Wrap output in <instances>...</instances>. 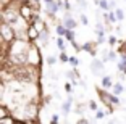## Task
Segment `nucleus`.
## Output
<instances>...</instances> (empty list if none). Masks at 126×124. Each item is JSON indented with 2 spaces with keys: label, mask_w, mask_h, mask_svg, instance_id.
Returning <instances> with one entry per match:
<instances>
[{
  "label": "nucleus",
  "mask_w": 126,
  "mask_h": 124,
  "mask_svg": "<svg viewBox=\"0 0 126 124\" xmlns=\"http://www.w3.org/2000/svg\"><path fill=\"white\" fill-rule=\"evenodd\" d=\"M97 95H99V98L102 100V103H104V105L108 108L107 110L108 113H111V111H113V110L120 105V102H121V100L118 98V95H115L113 92H108L107 89L97 87Z\"/></svg>",
  "instance_id": "nucleus-1"
},
{
  "label": "nucleus",
  "mask_w": 126,
  "mask_h": 124,
  "mask_svg": "<svg viewBox=\"0 0 126 124\" xmlns=\"http://www.w3.org/2000/svg\"><path fill=\"white\" fill-rule=\"evenodd\" d=\"M18 11H19V16H21L24 21L29 24L36 16H39V8H36L31 2H24V3H19L18 7Z\"/></svg>",
  "instance_id": "nucleus-2"
},
{
  "label": "nucleus",
  "mask_w": 126,
  "mask_h": 124,
  "mask_svg": "<svg viewBox=\"0 0 126 124\" xmlns=\"http://www.w3.org/2000/svg\"><path fill=\"white\" fill-rule=\"evenodd\" d=\"M0 37H2L3 42L11 44L16 39V31L13 28V24H10L7 21H0Z\"/></svg>",
  "instance_id": "nucleus-3"
},
{
  "label": "nucleus",
  "mask_w": 126,
  "mask_h": 124,
  "mask_svg": "<svg viewBox=\"0 0 126 124\" xmlns=\"http://www.w3.org/2000/svg\"><path fill=\"white\" fill-rule=\"evenodd\" d=\"M42 56H41V50L37 47V42H31V47L28 50V65L32 66H41Z\"/></svg>",
  "instance_id": "nucleus-4"
},
{
  "label": "nucleus",
  "mask_w": 126,
  "mask_h": 124,
  "mask_svg": "<svg viewBox=\"0 0 126 124\" xmlns=\"http://www.w3.org/2000/svg\"><path fill=\"white\" fill-rule=\"evenodd\" d=\"M58 10H60V7L57 5V2L53 0V2H48V3H45V13H47L48 16L52 19H55V15L58 13Z\"/></svg>",
  "instance_id": "nucleus-5"
},
{
  "label": "nucleus",
  "mask_w": 126,
  "mask_h": 124,
  "mask_svg": "<svg viewBox=\"0 0 126 124\" xmlns=\"http://www.w3.org/2000/svg\"><path fill=\"white\" fill-rule=\"evenodd\" d=\"M63 26L66 28V29H76V26H78V21L70 15V11L65 13V18H63Z\"/></svg>",
  "instance_id": "nucleus-6"
},
{
  "label": "nucleus",
  "mask_w": 126,
  "mask_h": 124,
  "mask_svg": "<svg viewBox=\"0 0 126 124\" xmlns=\"http://www.w3.org/2000/svg\"><path fill=\"white\" fill-rule=\"evenodd\" d=\"M37 37H39V31H37L32 24H28V28H26V39L29 40V42H37Z\"/></svg>",
  "instance_id": "nucleus-7"
},
{
  "label": "nucleus",
  "mask_w": 126,
  "mask_h": 124,
  "mask_svg": "<svg viewBox=\"0 0 126 124\" xmlns=\"http://www.w3.org/2000/svg\"><path fill=\"white\" fill-rule=\"evenodd\" d=\"M97 45H99L97 42H86V44L81 45V52H87V53H91L92 56H95L97 55V50H95Z\"/></svg>",
  "instance_id": "nucleus-8"
},
{
  "label": "nucleus",
  "mask_w": 126,
  "mask_h": 124,
  "mask_svg": "<svg viewBox=\"0 0 126 124\" xmlns=\"http://www.w3.org/2000/svg\"><path fill=\"white\" fill-rule=\"evenodd\" d=\"M37 44L41 45V47H47V44H48V28H45L44 31H41V32H39Z\"/></svg>",
  "instance_id": "nucleus-9"
},
{
  "label": "nucleus",
  "mask_w": 126,
  "mask_h": 124,
  "mask_svg": "<svg viewBox=\"0 0 126 124\" xmlns=\"http://www.w3.org/2000/svg\"><path fill=\"white\" fill-rule=\"evenodd\" d=\"M91 71H92L94 74H102V71H104V61L94 60V61L91 63Z\"/></svg>",
  "instance_id": "nucleus-10"
},
{
  "label": "nucleus",
  "mask_w": 126,
  "mask_h": 124,
  "mask_svg": "<svg viewBox=\"0 0 126 124\" xmlns=\"http://www.w3.org/2000/svg\"><path fill=\"white\" fill-rule=\"evenodd\" d=\"M71 108H73V97L70 95V97H68V98L62 103V111H63V114H68L71 111Z\"/></svg>",
  "instance_id": "nucleus-11"
},
{
  "label": "nucleus",
  "mask_w": 126,
  "mask_h": 124,
  "mask_svg": "<svg viewBox=\"0 0 126 124\" xmlns=\"http://www.w3.org/2000/svg\"><path fill=\"white\" fill-rule=\"evenodd\" d=\"M111 89H113V94L115 95H121L123 92H125V85H123L121 82H113Z\"/></svg>",
  "instance_id": "nucleus-12"
},
{
  "label": "nucleus",
  "mask_w": 126,
  "mask_h": 124,
  "mask_svg": "<svg viewBox=\"0 0 126 124\" xmlns=\"http://www.w3.org/2000/svg\"><path fill=\"white\" fill-rule=\"evenodd\" d=\"M13 123H15V116L11 113H8V114L0 118V124H13Z\"/></svg>",
  "instance_id": "nucleus-13"
},
{
  "label": "nucleus",
  "mask_w": 126,
  "mask_h": 124,
  "mask_svg": "<svg viewBox=\"0 0 126 124\" xmlns=\"http://www.w3.org/2000/svg\"><path fill=\"white\" fill-rule=\"evenodd\" d=\"M111 85H113V81H111L110 76H104L102 77V87L104 89H111Z\"/></svg>",
  "instance_id": "nucleus-14"
},
{
  "label": "nucleus",
  "mask_w": 126,
  "mask_h": 124,
  "mask_svg": "<svg viewBox=\"0 0 126 124\" xmlns=\"http://www.w3.org/2000/svg\"><path fill=\"white\" fill-rule=\"evenodd\" d=\"M55 31H57V36L63 37V36H65V32H66V28H65V26H63V23H62V24H57L55 26Z\"/></svg>",
  "instance_id": "nucleus-15"
},
{
  "label": "nucleus",
  "mask_w": 126,
  "mask_h": 124,
  "mask_svg": "<svg viewBox=\"0 0 126 124\" xmlns=\"http://www.w3.org/2000/svg\"><path fill=\"white\" fill-rule=\"evenodd\" d=\"M115 16H116V21H125V11L121 10V8H116L115 10Z\"/></svg>",
  "instance_id": "nucleus-16"
},
{
  "label": "nucleus",
  "mask_w": 126,
  "mask_h": 124,
  "mask_svg": "<svg viewBox=\"0 0 126 124\" xmlns=\"http://www.w3.org/2000/svg\"><path fill=\"white\" fill-rule=\"evenodd\" d=\"M63 37H65L68 42H73V40H74V29H66V32H65Z\"/></svg>",
  "instance_id": "nucleus-17"
},
{
  "label": "nucleus",
  "mask_w": 126,
  "mask_h": 124,
  "mask_svg": "<svg viewBox=\"0 0 126 124\" xmlns=\"http://www.w3.org/2000/svg\"><path fill=\"white\" fill-rule=\"evenodd\" d=\"M107 113H108V111H104V110H99V108H97V110H95V119H97V121L104 119Z\"/></svg>",
  "instance_id": "nucleus-18"
},
{
  "label": "nucleus",
  "mask_w": 126,
  "mask_h": 124,
  "mask_svg": "<svg viewBox=\"0 0 126 124\" xmlns=\"http://www.w3.org/2000/svg\"><path fill=\"white\" fill-rule=\"evenodd\" d=\"M97 5H99V7L102 8L104 11H108V10H110V5H108V0H99V3H97Z\"/></svg>",
  "instance_id": "nucleus-19"
},
{
  "label": "nucleus",
  "mask_w": 126,
  "mask_h": 124,
  "mask_svg": "<svg viewBox=\"0 0 126 124\" xmlns=\"http://www.w3.org/2000/svg\"><path fill=\"white\" fill-rule=\"evenodd\" d=\"M57 47H58V50H65V40H63V37H57Z\"/></svg>",
  "instance_id": "nucleus-20"
},
{
  "label": "nucleus",
  "mask_w": 126,
  "mask_h": 124,
  "mask_svg": "<svg viewBox=\"0 0 126 124\" xmlns=\"http://www.w3.org/2000/svg\"><path fill=\"white\" fill-rule=\"evenodd\" d=\"M68 58H70V56H68V55L65 53V50H62V52H60V55H58V60H60L62 63H68Z\"/></svg>",
  "instance_id": "nucleus-21"
},
{
  "label": "nucleus",
  "mask_w": 126,
  "mask_h": 124,
  "mask_svg": "<svg viewBox=\"0 0 126 124\" xmlns=\"http://www.w3.org/2000/svg\"><path fill=\"white\" fill-rule=\"evenodd\" d=\"M108 44H110V47H115V45L118 44V37L116 36H108Z\"/></svg>",
  "instance_id": "nucleus-22"
},
{
  "label": "nucleus",
  "mask_w": 126,
  "mask_h": 124,
  "mask_svg": "<svg viewBox=\"0 0 126 124\" xmlns=\"http://www.w3.org/2000/svg\"><path fill=\"white\" fill-rule=\"evenodd\" d=\"M68 63H70L71 66H74V68H76V66L79 65V60L76 58V56H70V58H68Z\"/></svg>",
  "instance_id": "nucleus-23"
},
{
  "label": "nucleus",
  "mask_w": 126,
  "mask_h": 124,
  "mask_svg": "<svg viewBox=\"0 0 126 124\" xmlns=\"http://www.w3.org/2000/svg\"><path fill=\"white\" fill-rule=\"evenodd\" d=\"M65 92H66L68 95L73 94V84H71V82H66V84H65Z\"/></svg>",
  "instance_id": "nucleus-24"
},
{
  "label": "nucleus",
  "mask_w": 126,
  "mask_h": 124,
  "mask_svg": "<svg viewBox=\"0 0 126 124\" xmlns=\"http://www.w3.org/2000/svg\"><path fill=\"white\" fill-rule=\"evenodd\" d=\"M55 63H57V56H53V55H50V56L47 58V65H48V66H53Z\"/></svg>",
  "instance_id": "nucleus-25"
},
{
  "label": "nucleus",
  "mask_w": 126,
  "mask_h": 124,
  "mask_svg": "<svg viewBox=\"0 0 126 124\" xmlns=\"http://www.w3.org/2000/svg\"><path fill=\"white\" fill-rule=\"evenodd\" d=\"M79 21H81V24H84V26H87V24H89V19H87V16H86L84 13H82V15L79 16Z\"/></svg>",
  "instance_id": "nucleus-26"
},
{
  "label": "nucleus",
  "mask_w": 126,
  "mask_h": 124,
  "mask_svg": "<svg viewBox=\"0 0 126 124\" xmlns=\"http://www.w3.org/2000/svg\"><path fill=\"white\" fill-rule=\"evenodd\" d=\"M87 108H89V110H92V111H95V110L99 108V106H97V103L94 102V100H91V102L87 103Z\"/></svg>",
  "instance_id": "nucleus-27"
},
{
  "label": "nucleus",
  "mask_w": 126,
  "mask_h": 124,
  "mask_svg": "<svg viewBox=\"0 0 126 124\" xmlns=\"http://www.w3.org/2000/svg\"><path fill=\"white\" fill-rule=\"evenodd\" d=\"M60 123V116L58 114H53L52 118H50V124H58Z\"/></svg>",
  "instance_id": "nucleus-28"
},
{
  "label": "nucleus",
  "mask_w": 126,
  "mask_h": 124,
  "mask_svg": "<svg viewBox=\"0 0 126 124\" xmlns=\"http://www.w3.org/2000/svg\"><path fill=\"white\" fill-rule=\"evenodd\" d=\"M13 0H0V8H5V7H8V5L11 3Z\"/></svg>",
  "instance_id": "nucleus-29"
},
{
  "label": "nucleus",
  "mask_w": 126,
  "mask_h": 124,
  "mask_svg": "<svg viewBox=\"0 0 126 124\" xmlns=\"http://www.w3.org/2000/svg\"><path fill=\"white\" fill-rule=\"evenodd\" d=\"M86 108H87V106H84V105H78V106H76V111H78L79 114H82V113H84V110H86Z\"/></svg>",
  "instance_id": "nucleus-30"
},
{
  "label": "nucleus",
  "mask_w": 126,
  "mask_h": 124,
  "mask_svg": "<svg viewBox=\"0 0 126 124\" xmlns=\"http://www.w3.org/2000/svg\"><path fill=\"white\" fill-rule=\"evenodd\" d=\"M78 123H79V124H87V123H89V119H86V118H81V119H78Z\"/></svg>",
  "instance_id": "nucleus-31"
},
{
  "label": "nucleus",
  "mask_w": 126,
  "mask_h": 124,
  "mask_svg": "<svg viewBox=\"0 0 126 124\" xmlns=\"http://www.w3.org/2000/svg\"><path fill=\"white\" fill-rule=\"evenodd\" d=\"M0 21H3V13H2V8H0Z\"/></svg>",
  "instance_id": "nucleus-32"
},
{
  "label": "nucleus",
  "mask_w": 126,
  "mask_h": 124,
  "mask_svg": "<svg viewBox=\"0 0 126 124\" xmlns=\"http://www.w3.org/2000/svg\"><path fill=\"white\" fill-rule=\"evenodd\" d=\"M18 3H24V2H29V0H16Z\"/></svg>",
  "instance_id": "nucleus-33"
},
{
  "label": "nucleus",
  "mask_w": 126,
  "mask_h": 124,
  "mask_svg": "<svg viewBox=\"0 0 126 124\" xmlns=\"http://www.w3.org/2000/svg\"><path fill=\"white\" fill-rule=\"evenodd\" d=\"M42 2H44V3H48V2H53V0H42Z\"/></svg>",
  "instance_id": "nucleus-34"
},
{
  "label": "nucleus",
  "mask_w": 126,
  "mask_h": 124,
  "mask_svg": "<svg viewBox=\"0 0 126 124\" xmlns=\"http://www.w3.org/2000/svg\"><path fill=\"white\" fill-rule=\"evenodd\" d=\"M123 74H125V76H126V68H125V71H123Z\"/></svg>",
  "instance_id": "nucleus-35"
},
{
  "label": "nucleus",
  "mask_w": 126,
  "mask_h": 124,
  "mask_svg": "<svg viewBox=\"0 0 126 124\" xmlns=\"http://www.w3.org/2000/svg\"><path fill=\"white\" fill-rule=\"evenodd\" d=\"M2 42H3V40H2V37H0V44H2Z\"/></svg>",
  "instance_id": "nucleus-36"
},
{
  "label": "nucleus",
  "mask_w": 126,
  "mask_h": 124,
  "mask_svg": "<svg viewBox=\"0 0 126 124\" xmlns=\"http://www.w3.org/2000/svg\"><path fill=\"white\" fill-rule=\"evenodd\" d=\"M125 90H126V87H125Z\"/></svg>",
  "instance_id": "nucleus-37"
}]
</instances>
